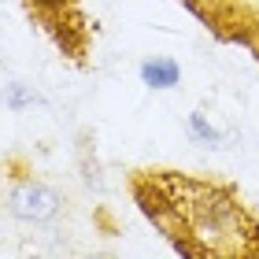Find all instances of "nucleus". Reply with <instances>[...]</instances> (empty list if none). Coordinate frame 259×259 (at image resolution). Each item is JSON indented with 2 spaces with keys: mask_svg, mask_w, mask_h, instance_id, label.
Returning a JSON list of instances; mask_svg holds the SVG:
<instances>
[{
  "mask_svg": "<svg viewBox=\"0 0 259 259\" xmlns=\"http://www.w3.org/2000/svg\"><path fill=\"white\" fill-rule=\"evenodd\" d=\"M4 207H8V215L19 219V222H52L60 215V207H63V196L56 193L52 185H45V182L22 178V182H15L8 189Z\"/></svg>",
  "mask_w": 259,
  "mask_h": 259,
  "instance_id": "1",
  "label": "nucleus"
},
{
  "mask_svg": "<svg viewBox=\"0 0 259 259\" xmlns=\"http://www.w3.org/2000/svg\"><path fill=\"white\" fill-rule=\"evenodd\" d=\"M141 81L152 89H174L182 81V67L170 56H152V60L141 63Z\"/></svg>",
  "mask_w": 259,
  "mask_h": 259,
  "instance_id": "2",
  "label": "nucleus"
},
{
  "mask_svg": "<svg viewBox=\"0 0 259 259\" xmlns=\"http://www.w3.org/2000/svg\"><path fill=\"white\" fill-rule=\"evenodd\" d=\"M189 134H193V141H200V145H207V148H215L219 141H222V137H219V130L211 126L200 111H193V115H189Z\"/></svg>",
  "mask_w": 259,
  "mask_h": 259,
  "instance_id": "3",
  "label": "nucleus"
},
{
  "mask_svg": "<svg viewBox=\"0 0 259 259\" xmlns=\"http://www.w3.org/2000/svg\"><path fill=\"white\" fill-rule=\"evenodd\" d=\"M4 104H8L11 111H22V108H33V104H41V97H37L33 89H26V85H19V81H15V85L4 89Z\"/></svg>",
  "mask_w": 259,
  "mask_h": 259,
  "instance_id": "4",
  "label": "nucleus"
}]
</instances>
